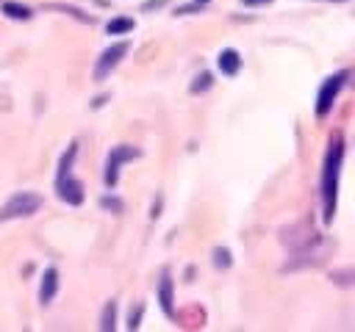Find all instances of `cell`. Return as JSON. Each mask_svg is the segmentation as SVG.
I'll return each mask as SVG.
<instances>
[{"mask_svg": "<svg viewBox=\"0 0 355 332\" xmlns=\"http://www.w3.org/2000/svg\"><path fill=\"white\" fill-rule=\"evenodd\" d=\"M214 263H216V268H227L230 266V252L227 249H216L214 252Z\"/></svg>", "mask_w": 355, "mask_h": 332, "instance_id": "obj_13", "label": "cell"}, {"mask_svg": "<svg viewBox=\"0 0 355 332\" xmlns=\"http://www.w3.org/2000/svg\"><path fill=\"white\" fill-rule=\"evenodd\" d=\"M208 86H211V75L202 72V75H197V83H191V91H205Z\"/></svg>", "mask_w": 355, "mask_h": 332, "instance_id": "obj_14", "label": "cell"}, {"mask_svg": "<svg viewBox=\"0 0 355 332\" xmlns=\"http://www.w3.org/2000/svg\"><path fill=\"white\" fill-rule=\"evenodd\" d=\"M133 158H139V149H136V147H128V144L114 147L111 155H108V166H105V185H116V180H119V166H122L125 160H133Z\"/></svg>", "mask_w": 355, "mask_h": 332, "instance_id": "obj_5", "label": "cell"}, {"mask_svg": "<svg viewBox=\"0 0 355 332\" xmlns=\"http://www.w3.org/2000/svg\"><path fill=\"white\" fill-rule=\"evenodd\" d=\"M3 11H6L8 17H14V19H28V17H31V11H28L25 6H19V3H3Z\"/></svg>", "mask_w": 355, "mask_h": 332, "instance_id": "obj_11", "label": "cell"}, {"mask_svg": "<svg viewBox=\"0 0 355 332\" xmlns=\"http://www.w3.org/2000/svg\"><path fill=\"white\" fill-rule=\"evenodd\" d=\"M55 290H58V271L55 268H47L44 274H42V285H39V299L47 304L53 296H55Z\"/></svg>", "mask_w": 355, "mask_h": 332, "instance_id": "obj_7", "label": "cell"}, {"mask_svg": "<svg viewBox=\"0 0 355 332\" xmlns=\"http://www.w3.org/2000/svg\"><path fill=\"white\" fill-rule=\"evenodd\" d=\"M58 196L67 202V205H80L83 202V183L80 180H72L69 172L58 177Z\"/></svg>", "mask_w": 355, "mask_h": 332, "instance_id": "obj_6", "label": "cell"}, {"mask_svg": "<svg viewBox=\"0 0 355 332\" xmlns=\"http://www.w3.org/2000/svg\"><path fill=\"white\" fill-rule=\"evenodd\" d=\"M128 50H130V42H116V44H111L108 50H103V55L97 58V66H94V80L108 77L111 69H116V64L128 55Z\"/></svg>", "mask_w": 355, "mask_h": 332, "instance_id": "obj_3", "label": "cell"}, {"mask_svg": "<svg viewBox=\"0 0 355 332\" xmlns=\"http://www.w3.org/2000/svg\"><path fill=\"white\" fill-rule=\"evenodd\" d=\"M42 196L33 194V191H19L14 194L3 208H0V221H8V219H22V216H33L39 208H42Z\"/></svg>", "mask_w": 355, "mask_h": 332, "instance_id": "obj_2", "label": "cell"}, {"mask_svg": "<svg viewBox=\"0 0 355 332\" xmlns=\"http://www.w3.org/2000/svg\"><path fill=\"white\" fill-rule=\"evenodd\" d=\"M114 321H116V304L108 302V304L103 307V315H100V329H103V332L114 329Z\"/></svg>", "mask_w": 355, "mask_h": 332, "instance_id": "obj_9", "label": "cell"}, {"mask_svg": "<svg viewBox=\"0 0 355 332\" xmlns=\"http://www.w3.org/2000/svg\"><path fill=\"white\" fill-rule=\"evenodd\" d=\"M216 64H219L222 75H236V72H239V66H241V55H239L233 47H227V50H222V53H219Z\"/></svg>", "mask_w": 355, "mask_h": 332, "instance_id": "obj_8", "label": "cell"}, {"mask_svg": "<svg viewBox=\"0 0 355 332\" xmlns=\"http://www.w3.org/2000/svg\"><path fill=\"white\" fill-rule=\"evenodd\" d=\"M197 3H208V0H197Z\"/></svg>", "mask_w": 355, "mask_h": 332, "instance_id": "obj_17", "label": "cell"}, {"mask_svg": "<svg viewBox=\"0 0 355 332\" xmlns=\"http://www.w3.org/2000/svg\"><path fill=\"white\" fill-rule=\"evenodd\" d=\"M261 3H269V0H244V6H261Z\"/></svg>", "mask_w": 355, "mask_h": 332, "instance_id": "obj_16", "label": "cell"}, {"mask_svg": "<svg viewBox=\"0 0 355 332\" xmlns=\"http://www.w3.org/2000/svg\"><path fill=\"white\" fill-rule=\"evenodd\" d=\"M341 158H344V144L336 138L327 149L324 158V172H322V199H324V219H333L336 210V191H338V172H341Z\"/></svg>", "mask_w": 355, "mask_h": 332, "instance_id": "obj_1", "label": "cell"}, {"mask_svg": "<svg viewBox=\"0 0 355 332\" xmlns=\"http://www.w3.org/2000/svg\"><path fill=\"white\" fill-rule=\"evenodd\" d=\"M125 30H133V19H114V22H108V33H125Z\"/></svg>", "mask_w": 355, "mask_h": 332, "instance_id": "obj_12", "label": "cell"}, {"mask_svg": "<svg viewBox=\"0 0 355 332\" xmlns=\"http://www.w3.org/2000/svg\"><path fill=\"white\" fill-rule=\"evenodd\" d=\"M103 205H105V208H114V210H122V205H119L116 199H108V196L103 199Z\"/></svg>", "mask_w": 355, "mask_h": 332, "instance_id": "obj_15", "label": "cell"}, {"mask_svg": "<svg viewBox=\"0 0 355 332\" xmlns=\"http://www.w3.org/2000/svg\"><path fill=\"white\" fill-rule=\"evenodd\" d=\"M161 304L172 315V279H169V274H164V282H161Z\"/></svg>", "mask_w": 355, "mask_h": 332, "instance_id": "obj_10", "label": "cell"}, {"mask_svg": "<svg viewBox=\"0 0 355 332\" xmlns=\"http://www.w3.org/2000/svg\"><path fill=\"white\" fill-rule=\"evenodd\" d=\"M344 80H347V72H338V75H330V77L322 83L319 97H316V113H319V116H327V113H330V108H333V102H336V97H338Z\"/></svg>", "mask_w": 355, "mask_h": 332, "instance_id": "obj_4", "label": "cell"}]
</instances>
